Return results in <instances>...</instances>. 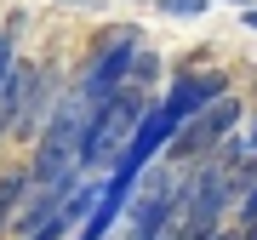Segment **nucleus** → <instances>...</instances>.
Wrapping results in <instances>:
<instances>
[{
    "label": "nucleus",
    "mask_w": 257,
    "mask_h": 240,
    "mask_svg": "<svg viewBox=\"0 0 257 240\" xmlns=\"http://www.w3.org/2000/svg\"><path fill=\"white\" fill-rule=\"evenodd\" d=\"M240 217H246V223H257V183L240 194Z\"/></svg>",
    "instance_id": "obj_12"
},
{
    "label": "nucleus",
    "mask_w": 257,
    "mask_h": 240,
    "mask_svg": "<svg viewBox=\"0 0 257 240\" xmlns=\"http://www.w3.org/2000/svg\"><path fill=\"white\" fill-rule=\"evenodd\" d=\"M246 149H257V126H251V132H246Z\"/></svg>",
    "instance_id": "obj_15"
},
{
    "label": "nucleus",
    "mask_w": 257,
    "mask_h": 240,
    "mask_svg": "<svg viewBox=\"0 0 257 240\" xmlns=\"http://www.w3.org/2000/svg\"><path fill=\"white\" fill-rule=\"evenodd\" d=\"M86 126H92V97H86L80 86L57 92L46 126L35 132V160H29V177H35V183H63V177H74V155H80Z\"/></svg>",
    "instance_id": "obj_1"
},
{
    "label": "nucleus",
    "mask_w": 257,
    "mask_h": 240,
    "mask_svg": "<svg viewBox=\"0 0 257 240\" xmlns=\"http://www.w3.org/2000/svg\"><path fill=\"white\" fill-rule=\"evenodd\" d=\"M35 80H40V69H35V63H12V69H6V80H0V138H12V126L23 120Z\"/></svg>",
    "instance_id": "obj_6"
},
{
    "label": "nucleus",
    "mask_w": 257,
    "mask_h": 240,
    "mask_svg": "<svg viewBox=\"0 0 257 240\" xmlns=\"http://www.w3.org/2000/svg\"><path fill=\"white\" fill-rule=\"evenodd\" d=\"M229 183H223L217 160H194L189 177L177 183V240H206L211 229H223V212H229Z\"/></svg>",
    "instance_id": "obj_3"
},
{
    "label": "nucleus",
    "mask_w": 257,
    "mask_h": 240,
    "mask_svg": "<svg viewBox=\"0 0 257 240\" xmlns=\"http://www.w3.org/2000/svg\"><path fill=\"white\" fill-rule=\"evenodd\" d=\"M138 46H143V35H138V29H126V23L103 29V35L92 40V52H86V69H80V80H74V86H80L92 103H103L109 92H120V86H126Z\"/></svg>",
    "instance_id": "obj_4"
},
{
    "label": "nucleus",
    "mask_w": 257,
    "mask_h": 240,
    "mask_svg": "<svg viewBox=\"0 0 257 240\" xmlns=\"http://www.w3.org/2000/svg\"><path fill=\"white\" fill-rule=\"evenodd\" d=\"M63 6H80V0H63Z\"/></svg>",
    "instance_id": "obj_17"
},
{
    "label": "nucleus",
    "mask_w": 257,
    "mask_h": 240,
    "mask_svg": "<svg viewBox=\"0 0 257 240\" xmlns=\"http://www.w3.org/2000/svg\"><path fill=\"white\" fill-rule=\"evenodd\" d=\"M160 6H166V18H200L206 0H160Z\"/></svg>",
    "instance_id": "obj_10"
},
{
    "label": "nucleus",
    "mask_w": 257,
    "mask_h": 240,
    "mask_svg": "<svg viewBox=\"0 0 257 240\" xmlns=\"http://www.w3.org/2000/svg\"><path fill=\"white\" fill-rule=\"evenodd\" d=\"M240 126V103L223 92V97H211V103H200L183 126L166 138V155L172 160H183V166H194V160H211V149H217L229 132Z\"/></svg>",
    "instance_id": "obj_5"
},
{
    "label": "nucleus",
    "mask_w": 257,
    "mask_h": 240,
    "mask_svg": "<svg viewBox=\"0 0 257 240\" xmlns=\"http://www.w3.org/2000/svg\"><path fill=\"white\" fill-rule=\"evenodd\" d=\"M246 29H257V12H246Z\"/></svg>",
    "instance_id": "obj_16"
},
{
    "label": "nucleus",
    "mask_w": 257,
    "mask_h": 240,
    "mask_svg": "<svg viewBox=\"0 0 257 240\" xmlns=\"http://www.w3.org/2000/svg\"><path fill=\"white\" fill-rule=\"evenodd\" d=\"M206 240H234V234H229V229H211V234H206Z\"/></svg>",
    "instance_id": "obj_14"
},
{
    "label": "nucleus",
    "mask_w": 257,
    "mask_h": 240,
    "mask_svg": "<svg viewBox=\"0 0 257 240\" xmlns=\"http://www.w3.org/2000/svg\"><path fill=\"white\" fill-rule=\"evenodd\" d=\"M18 29H23V18H12L6 29H0V80H6V69L18 63V52H12V40H18Z\"/></svg>",
    "instance_id": "obj_9"
},
{
    "label": "nucleus",
    "mask_w": 257,
    "mask_h": 240,
    "mask_svg": "<svg viewBox=\"0 0 257 240\" xmlns=\"http://www.w3.org/2000/svg\"><path fill=\"white\" fill-rule=\"evenodd\" d=\"M35 183L29 177V166H12V172H0V234H6V223H12V212H18V200H23V189Z\"/></svg>",
    "instance_id": "obj_8"
},
{
    "label": "nucleus",
    "mask_w": 257,
    "mask_h": 240,
    "mask_svg": "<svg viewBox=\"0 0 257 240\" xmlns=\"http://www.w3.org/2000/svg\"><path fill=\"white\" fill-rule=\"evenodd\" d=\"M234 240H257V223H246V229H240V234H234Z\"/></svg>",
    "instance_id": "obj_13"
},
{
    "label": "nucleus",
    "mask_w": 257,
    "mask_h": 240,
    "mask_svg": "<svg viewBox=\"0 0 257 240\" xmlns=\"http://www.w3.org/2000/svg\"><path fill=\"white\" fill-rule=\"evenodd\" d=\"M143 109H149V92H132V86H120L103 103H92V126L80 138L74 172H114L126 143H132V132H138V120H143Z\"/></svg>",
    "instance_id": "obj_2"
},
{
    "label": "nucleus",
    "mask_w": 257,
    "mask_h": 240,
    "mask_svg": "<svg viewBox=\"0 0 257 240\" xmlns=\"http://www.w3.org/2000/svg\"><path fill=\"white\" fill-rule=\"evenodd\" d=\"M211 97H223V74H183V80L172 86V97H166L160 109L172 114L177 126H183V120L200 109V103H211Z\"/></svg>",
    "instance_id": "obj_7"
},
{
    "label": "nucleus",
    "mask_w": 257,
    "mask_h": 240,
    "mask_svg": "<svg viewBox=\"0 0 257 240\" xmlns=\"http://www.w3.org/2000/svg\"><path fill=\"white\" fill-rule=\"evenodd\" d=\"M63 234H69V223H63V217H52L46 229H35V234H29V240H63Z\"/></svg>",
    "instance_id": "obj_11"
}]
</instances>
